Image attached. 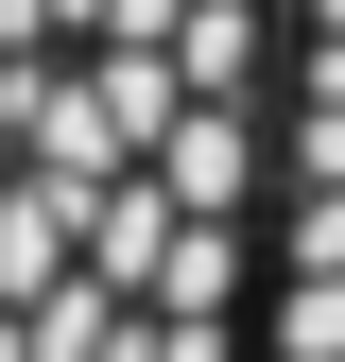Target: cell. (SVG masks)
<instances>
[{"mask_svg": "<svg viewBox=\"0 0 345 362\" xmlns=\"http://www.w3.org/2000/svg\"><path fill=\"white\" fill-rule=\"evenodd\" d=\"M293 0H0V362H259Z\"/></svg>", "mask_w": 345, "mask_h": 362, "instance_id": "6da1fadb", "label": "cell"}, {"mask_svg": "<svg viewBox=\"0 0 345 362\" xmlns=\"http://www.w3.org/2000/svg\"><path fill=\"white\" fill-rule=\"evenodd\" d=\"M259 362H345V0H293L276 242H259Z\"/></svg>", "mask_w": 345, "mask_h": 362, "instance_id": "7a4b0ae2", "label": "cell"}]
</instances>
